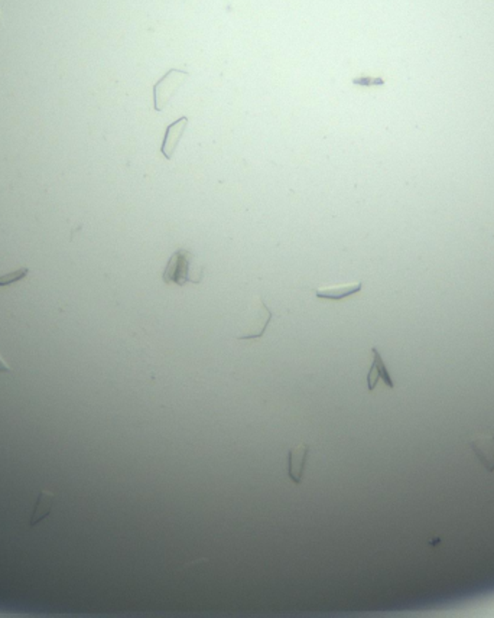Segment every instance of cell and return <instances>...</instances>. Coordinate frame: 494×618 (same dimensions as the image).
I'll use <instances>...</instances> for the list:
<instances>
[{
  "mask_svg": "<svg viewBox=\"0 0 494 618\" xmlns=\"http://www.w3.org/2000/svg\"><path fill=\"white\" fill-rule=\"evenodd\" d=\"M372 354H373V362H372V367H370L369 374H367V387H369V390L373 391L374 387L377 386L379 380H383L387 387L394 389L395 384H394V382H392V379L389 376V372H387L384 362H383V358H381V355H380V353H379V350L376 347L372 348Z\"/></svg>",
  "mask_w": 494,
  "mask_h": 618,
  "instance_id": "6",
  "label": "cell"
},
{
  "mask_svg": "<svg viewBox=\"0 0 494 618\" xmlns=\"http://www.w3.org/2000/svg\"><path fill=\"white\" fill-rule=\"evenodd\" d=\"M187 125H188V118H181L166 127L165 137H163L162 147H161V152L168 161L172 159V155H173L176 147H178L180 140L183 139V135L187 129Z\"/></svg>",
  "mask_w": 494,
  "mask_h": 618,
  "instance_id": "4",
  "label": "cell"
},
{
  "mask_svg": "<svg viewBox=\"0 0 494 618\" xmlns=\"http://www.w3.org/2000/svg\"><path fill=\"white\" fill-rule=\"evenodd\" d=\"M28 275H29V268H22V269H18L15 272L6 273L4 276H0V286H8L12 283H16V282L25 279Z\"/></svg>",
  "mask_w": 494,
  "mask_h": 618,
  "instance_id": "9",
  "label": "cell"
},
{
  "mask_svg": "<svg viewBox=\"0 0 494 618\" xmlns=\"http://www.w3.org/2000/svg\"><path fill=\"white\" fill-rule=\"evenodd\" d=\"M0 372H2V373H8V372H11V369H9V366H8V362L2 358V355H0Z\"/></svg>",
  "mask_w": 494,
  "mask_h": 618,
  "instance_id": "11",
  "label": "cell"
},
{
  "mask_svg": "<svg viewBox=\"0 0 494 618\" xmlns=\"http://www.w3.org/2000/svg\"><path fill=\"white\" fill-rule=\"evenodd\" d=\"M4 29V18H2V11H0V30Z\"/></svg>",
  "mask_w": 494,
  "mask_h": 618,
  "instance_id": "12",
  "label": "cell"
},
{
  "mask_svg": "<svg viewBox=\"0 0 494 618\" xmlns=\"http://www.w3.org/2000/svg\"><path fill=\"white\" fill-rule=\"evenodd\" d=\"M352 84L362 86V87H373V86H383L384 81L380 77H359L352 80Z\"/></svg>",
  "mask_w": 494,
  "mask_h": 618,
  "instance_id": "10",
  "label": "cell"
},
{
  "mask_svg": "<svg viewBox=\"0 0 494 618\" xmlns=\"http://www.w3.org/2000/svg\"><path fill=\"white\" fill-rule=\"evenodd\" d=\"M308 452H309V445H306V444H299L295 448L289 450V454H288V474H289V479L295 484H299L301 480H302Z\"/></svg>",
  "mask_w": 494,
  "mask_h": 618,
  "instance_id": "5",
  "label": "cell"
},
{
  "mask_svg": "<svg viewBox=\"0 0 494 618\" xmlns=\"http://www.w3.org/2000/svg\"><path fill=\"white\" fill-rule=\"evenodd\" d=\"M190 74L181 69H171L168 74H165L154 87V107L156 112H162L168 105L169 100L173 97V94L178 90L184 80Z\"/></svg>",
  "mask_w": 494,
  "mask_h": 618,
  "instance_id": "2",
  "label": "cell"
},
{
  "mask_svg": "<svg viewBox=\"0 0 494 618\" xmlns=\"http://www.w3.org/2000/svg\"><path fill=\"white\" fill-rule=\"evenodd\" d=\"M363 287L362 282L348 283L341 286H328V287H318L315 289V295L321 299H331V301H340L347 297H351L355 294H359Z\"/></svg>",
  "mask_w": 494,
  "mask_h": 618,
  "instance_id": "7",
  "label": "cell"
},
{
  "mask_svg": "<svg viewBox=\"0 0 494 618\" xmlns=\"http://www.w3.org/2000/svg\"><path fill=\"white\" fill-rule=\"evenodd\" d=\"M52 504H54V494L47 491V490L40 491L37 503H35V507H33V513L30 516L29 525L35 526V525H38L42 519H45L52 510Z\"/></svg>",
  "mask_w": 494,
  "mask_h": 618,
  "instance_id": "8",
  "label": "cell"
},
{
  "mask_svg": "<svg viewBox=\"0 0 494 618\" xmlns=\"http://www.w3.org/2000/svg\"><path fill=\"white\" fill-rule=\"evenodd\" d=\"M470 448L487 471H494V436L491 433H480L470 440Z\"/></svg>",
  "mask_w": 494,
  "mask_h": 618,
  "instance_id": "3",
  "label": "cell"
},
{
  "mask_svg": "<svg viewBox=\"0 0 494 618\" xmlns=\"http://www.w3.org/2000/svg\"><path fill=\"white\" fill-rule=\"evenodd\" d=\"M204 276V268L197 263L194 254L187 248H178L172 253L162 279L165 283H173L184 286L187 283H201Z\"/></svg>",
  "mask_w": 494,
  "mask_h": 618,
  "instance_id": "1",
  "label": "cell"
}]
</instances>
